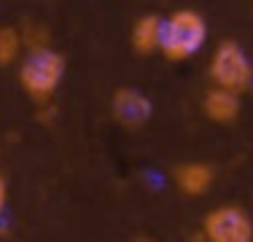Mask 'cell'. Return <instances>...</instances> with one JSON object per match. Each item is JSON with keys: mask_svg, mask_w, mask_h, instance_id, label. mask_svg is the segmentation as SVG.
I'll list each match as a JSON object with an SVG mask.
<instances>
[{"mask_svg": "<svg viewBox=\"0 0 253 242\" xmlns=\"http://www.w3.org/2000/svg\"><path fill=\"white\" fill-rule=\"evenodd\" d=\"M132 242H156V240H154V237H146V234H140V237H135Z\"/></svg>", "mask_w": 253, "mask_h": 242, "instance_id": "11", "label": "cell"}, {"mask_svg": "<svg viewBox=\"0 0 253 242\" xmlns=\"http://www.w3.org/2000/svg\"><path fill=\"white\" fill-rule=\"evenodd\" d=\"M25 48L22 30L11 24H0V68H11L19 59V51Z\"/></svg>", "mask_w": 253, "mask_h": 242, "instance_id": "9", "label": "cell"}, {"mask_svg": "<svg viewBox=\"0 0 253 242\" xmlns=\"http://www.w3.org/2000/svg\"><path fill=\"white\" fill-rule=\"evenodd\" d=\"M5 204H8V183H5V178L0 175V221H3Z\"/></svg>", "mask_w": 253, "mask_h": 242, "instance_id": "10", "label": "cell"}, {"mask_svg": "<svg viewBox=\"0 0 253 242\" xmlns=\"http://www.w3.org/2000/svg\"><path fill=\"white\" fill-rule=\"evenodd\" d=\"M215 183V167L208 161H183L172 169V186L183 197H205Z\"/></svg>", "mask_w": 253, "mask_h": 242, "instance_id": "7", "label": "cell"}, {"mask_svg": "<svg viewBox=\"0 0 253 242\" xmlns=\"http://www.w3.org/2000/svg\"><path fill=\"white\" fill-rule=\"evenodd\" d=\"M251 73H253V62H251L248 51L237 40L226 38L213 48L210 62H208V78L213 86L245 94L251 86Z\"/></svg>", "mask_w": 253, "mask_h": 242, "instance_id": "3", "label": "cell"}, {"mask_svg": "<svg viewBox=\"0 0 253 242\" xmlns=\"http://www.w3.org/2000/svg\"><path fill=\"white\" fill-rule=\"evenodd\" d=\"M189 242H205L202 237H194V240H189Z\"/></svg>", "mask_w": 253, "mask_h": 242, "instance_id": "13", "label": "cell"}, {"mask_svg": "<svg viewBox=\"0 0 253 242\" xmlns=\"http://www.w3.org/2000/svg\"><path fill=\"white\" fill-rule=\"evenodd\" d=\"M208 43V19L197 8H178L165 19L159 54L167 62H186Z\"/></svg>", "mask_w": 253, "mask_h": 242, "instance_id": "2", "label": "cell"}, {"mask_svg": "<svg viewBox=\"0 0 253 242\" xmlns=\"http://www.w3.org/2000/svg\"><path fill=\"white\" fill-rule=\"evenodd\" d=\"M202 113L208 121L218 126L237 124V119L243 116V94L210 83V89L202 94Z\"/></svg>", "mask_w": 253, "mask_h": 242, "instance_id": "6", "label": "cell"}, {"mask_svg": "<svg viewBox=\"0 0 253 242\" xmlns=\"http://www.w3.org/2000/svg\"><path fill=\"white\" fill-rule=\"evenodd\" d=\"M111 116L122 129L137 132L151 121L154 102H151V97L137 86H119L111 94Z\"/></svg>", "mask_w": 253, "mask_h": 242, "instance_id": "5", "label": "cell"}, {"mask_svg": "<svg viewBox=\"0 0 253 242\" xmlns=\"http://www.w3.org/2000/svg\"><path fill=\"white\" fill-rule=\"evenodd\" d=\"M205 242H253V215L243 204H218L202 218Z\"/></svg>", "mask_w": 253, "mask_h": 242, "instance_id": "4", "label": "cell"}, {"mask_svg": "<svg viewBox=\"0 0 253 242\" xmlns=\"http://www.w3.org/2000/svg\"><path fill=\"white\" fill-rule=\"evenodd\" d=\"M248 92H251V97H253V73H251V86H248Z\"/></svg>", "mask_w": 253, "mask_h": 242, "instance_id": "12", "label": "cell"}, {"mask_svg": "<svg viewBox=\"0 0 253 242\" xmlns=\"http://www.w3.org/2000/svg\"><path fill=\"white\" fill-rule=\"evenodd\" d=\"M162 27H165V19L159 14H143L132 22L129 27V46L137 57H151V54H159L162 46Z\"/></svg>", "mask_w": 253, "mask_h": 242, "instance_id": "8", "label": "cell"}, {"mask_svg": "<svg viewBox=\"0 0 253 242\" xmlns=\"http://www.w3.org/2000/svg\"><path fill=\"white\" fill-rule=\"evenodd\" d=\"M65 73H68V59H65V54L46 43V46L30 48L25 57L19 59L16 81H19L22 92H25L33 102L46 105V102H51V97L57 94V89L62 86Z\"/></svg>", "mask_w": 253, "mask_h": 242, "instance_id": "1", "label": "cell"}]
</instances>
